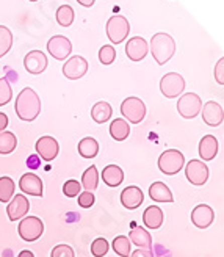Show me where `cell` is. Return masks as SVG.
Returning <instances> with one entry per match:
<instances>
[{"label":"cell","instance_id":"obj_11","mask_svg":"<svg viewBox=\"0 0 224 257\" xmlns=\"http://www.w3.org/2000/svg\"><path fill=\"white\" fill-rule=\"evenodd\" d=\"M36 152H38V157L43 159L46 162H52L55 160L58 152H60V145L58 141L54 137H41L36 141Z\"/></svg>","mask_w":224,"mask_h":257},{"label":"cell","instance_id":"obj_46","mask_svg":"<svg viewBox=\"0 0 224 257\" xmlns=\"http://www.w3.org/2000/svg\"><path fill=\"white\" fill-rule=\"evenodd\" d=\"M30 2H38V0H30Z\"/></svg>","mask_w":224,"mask_h":257},{"label":"cell","instance_id":"obj_39","mask_svg":"<svg viewBox=\"0 0 224 257\" xmlns=\"http://www.w3.org/2000/svg\"><path fill=\"white\" fill-rule=\"evenodd\" d=\"M93 204H94V195L91 191H83L78 195V205L83 209H89V207H93Z\"/></svg>","mask_w":224,"mask_h":257},{"label":"cell","instance_id":"obj_17","mask_svg":"<svg viewBox=\"0 0 224 257\" xmlns=\"http://www.w3.org/2000/svg\"><path fill=\"white\" fill-rule=\"evenodd\" d=\"M202 119L210 127H218L224 121V110L215 100H208L202 107Z\"/></svg>","mask_w":224,"mask_h":257},{"label":"cell","instance_id":"obj_18","mask_svg":"<svg viewBox=\"0 0 224 257\" xmlns=\"http://www.w3.org/2000/svg\"><path fill=\"white\" fill-rule=\"evenodd\" d=\"M29 209H30V202L25 198V195H16V196H13V199L8 204L7 215L10 218V221H16L27 215Z\"/></svg>","mask_w":224,"mask_h":257},{"label":"cell","instance_id":"obj_30","mask_svg":"<svg viewBox=\"0 0 224 257\" xmlns=\"http://www.w3.org/2000/svg\"><path fill=\"white\" fill-rule=\"evenodd\" d=\"M57 22L61 25V27H71L72 22H74V8L71 5H61L58 10H57Z\"/></svg>","mask_w":224,"mask_h":257},{"label":"cell","instance_id":"obj_19","mask_svg":"<svg viewBox=\"0 0 224 257\" xmlns=\"http://www.w3.org/2000/svg\"><path fill=\"white\" fill-rule=\"evenodd\" d=\"M144 201V193L140 187L132 185L123 190L121 193V204L129 210H135Z\"/></svg>","mask_w":224,"mask_h":257},{"label":"cell","instance_id":"obj_40","mask_svg":"<svg viewBox=\"0 0 224 257\" xmlns=\"http://www.w3.org/2000/svg\"><path fill=\"white\" fill-rule=\"evenodd\" d=\"M213 75H215L216 83L224 85V57H221V58L216 61V64H215V71H213Z\"/></svg>","mask_w":224,"mask_h":257},{"label":"cell","instance_id":"obj_15","mask_svg":"<svg viewBox=\"0 0 224 257\" xmlns=\"http://www.w3.org/2000/svg\"><path fill=\"white\" fill-rule=\"evenodd\" d=\"M149 52V44L148 41L141 36L130 38L129 43L126 44V55L132 61H141Z\"/></svg>","mask_w":224,"mask_h":257},{"label":"cell","instance_id":"obj_38","mask_svg":"<svg viewBox=\"0 0 224 257\" xmlns=\"http://www.w3.org/2000/svg\"><path fill=\"white\" fill-rule=\"evenodd\" d=\"M50 257H74V249L69 245H57L52 249Z\"/></svg>","mask_w":224,"mask_h":257},{"label":"cell","instance_id":"obj_3","mask_svg":"<svg viewBox=\"0 0 224 257\" xmlns=\"http://www.w3.org/2000/svg\"><path fill=\"white\" fill-rule=\"evenodd\" d=\"M183 165H185V157L177 149H168L159 157V170L166 176L177 174Z\"/></svg>","mask_w":224,"mask_h":257},{"label":"cell","instance_id":"obj_37","mask_svg":"<svg viewBox=\"0 0 224 257\" xmlns=\"http://www.w3.org/2000/svg\"><path fill=\"white\" fill-rule=\"evenodd\" d=\"M80 190H82V185L78 181H75V179H71V181L64 182L63 185V193L68 198H75L80 195Z\"/></svg>","mask_w":224,"mask_h":257},{"label":"cell","instance_id":"obj_43","mask_svg":"<svg viewBox=\"0 0 224 257\" xmlns=\"http://www.w3.org/2000/svg\"><path fill=\"white\" fill-rule=\"evenodd\" d=\"M7 125H8V116L5 113L0 111V132H5Z\"/></svg>","mask_w":224,"mask_h":257},{"label":"cell","instance_id":"obj_26","mask_svg":"<svg viewBox=\"0 0 224 257\" xmlns=\"http://www.w3.org/2000/svg\"><path fill=\"white\" fill-rule=\"evenodd\" d=\"M77 149H78V154H80L83 159H93L99 154V143L93 137H86V138L80 140Z\"/></svg>","mask_w":224,"mask_h":257},{"label":"cell","instance_id":"obj_28","mask_svg":"<svg viewBox=\"0 0 224 257\" xmlns=\"http://www.w3.org/2000/svg\"><path fill=\"white\" fill-rule=\"evenodd\" d=\"M16 184L11 177L4 176L0 177V202H10L15 196Z\"/></svg>","mask_w":224,"mask_h":257},{"label":"cell","instance_id":"obj_34","mask_svg":"<svg viewBox=\"0 0 224 257\" xmlns=\"http://www.w3.org/2000/svg\"><path fill=\"white\" fill-rule=\"evenodd\" d=\"M116 58V50L113 46H102L100 50H99V61L102 64H105V66H108V64H111Z\"/></svg>","mask_w":224,"mask_h":257},{"label":"cell","instance_id":"obj_44","mask_svg":"<svg viewBox=\"0 0 224 257\" xmlns=\"http://www.w3.org/2000/svg\"><path fill=\"white\" fill-rule=\"evenodd\" d=\"M77 2L80 4L82 7H85V8H91V7L94 5L96 0H77Z\"/></svg>","mask_w":224,"mask_h":257},{"label":"cell","instance_id":"obj_22","mask_svg":"<svg viewBox=\"0 0 224 257\" xmlns=\"http://www.w3.org/2000/svg\"><path fill=\"white\" fill-rule=\"evenodd\" d=\"M102 179L108 187H120L124 181V171L118 165H108L102 171Z\"/></svg>","mask_w":224,"mask_h":257},{"label":"cell","instance_id":"obj_8","mask_svg":"<svg viewBox=\"0 0 224 257\" xmlns=\"http://www.w3.org/2000/svg\"><path fill=\"white\" fill-rule=\"evenodd\" d=\"M18 232L25 241H36L44 234V224L38 216H25L19 223Z\"/></svg>","mask_w":224,"mask_h":257},{"label":"cell","instance_id":"obj_32","mask_svg":"<svg viewBox=\"0 0 224 257\" xmlns=\"http://www.w3.org/2000/svg\"><path fill=\"white\" fill-rule=\"evenodd\" d=\"M13 46V33L5 25H0V58H4Z\"/></svg>","mask_w":224,"mask_h":257},{"label":"cell","instance_id":"obj_9","mask_svg":"<svg viewBox=\"0 0 224 257\" xmlns=\"http://www.w3.org/2000/svg\"><path fill=\"white\" fill-rule=\"evenodd\" d=\"M86 72H88V61L80 55L71 57L63 64V75L69 80L82 79Z\"/></svg>","mask_w":224,"mask_h":257},{"label":"cell","instance_id":"obj_1","mask_svg":"<svg viewBox=\"0 0 224 257\" xmlns=\"http://www.w3.org/2000/svg\"><path fill=\"white\" fill-rule=\"evenodd\" d=\"M15 110L19 119L32 122L39 116V113H41V99H39L35 89L24 88L16 97Z\"/></svg>","mask_w":224,"mask_h":257},{"label":"cell","instance_id":"obj_14","mask_svg":"<svg viewBox=\"0 0 224 257\" xmlns=\"http://www.w3.org/2000/svg\"><path fill=\"white\" fill-rule=\"evenodd\" d=\"M19 188L24 195H30V196H43V191H44L41 177L36 176L35 173L24 174L19 181Z\"/></svg>","mask_w":224,"mask_h":257},{"label":"cell","instance_id":"obj_29","mask_svg":"<svg viewBox=\"0 0 224 257\" xmlns=\"http://www.w3.org/2000/svg\"><path fill=\"white\" fill-rule=\"evenodd\" d=\"M97 181H99V173H97V168L94 165H91L89 168L83 173L82 176V187L86 190V191H91L93 193L96 188H97Z\"/></svg>","mask_w":224,"mask_h":257},{"label":"cell","instance_id":"obj_7","mask_svg":"<svg viewBox=\"0 0 224 257\" xmlns=\"http://www.w3.org/2000/svg\"><path fill=\"white\" fill-rule=\"evenodd\" d=\"M185 89V79L177 72H168L160 80V91L165 97L174 99Z\"/></svg>","mask_w":224,"mask_h":257},{"label":"cell","instance_id":"obj_21","mask_svg":"<svg viewBox=\"0 0 224 257\" xmlns=\"http://www.w3.org/2000/svg\"><path fill=\"white\" fill-rule=\"evenodd\" d=\"M130 243H134L141 249H151L152 248V237L146 229L143 227H134L129 234Z\"/></svg>","mask_w":224,"mask_h":257},{"label":"cell","instance_id":"obj_23","mask_svg":"<svg viewBox=\"0 0 224 257\" xmlns=\"http://www.w3.org/2000/svg\"><path fill=\"white\" fill-rule=\"evenodd\" d=\"M143 223L149 229H159L163 224V212L157 205H151L143 213Z\"/></svg>","mask_w":224,"mask_h":257},{"label":"cell","instance_id":"obj_42","mask_svg":"<svg viewBox=\"0 0 224 257\" xmlns=\"http://www.w3.org/2000/svg\"><path fill=\"white\" fill-rule=\"evenodd\" d=\"M27 165H29V168L36 170L38 166H39V157L38 156H30L29 160H27Z\"/></svg>","mask_w":224,"mask_h":257},{"label":"cell","instance_id":"obj_33","mask_svg":"<svg viewBox=\"0 0 224 257\" xmlns=\"http://www.w3.org/2000/svg\"><path fill=\"white\" fill-rule=\"evenodd\" d=\"M130 246H132V243H130L129 237H126V235H118L113 240V249L118 255H121V257L130 255Z\"/></svg>","mask_w":224,"mask_h":257},{"label":"cell","instance_id":"obj_36","mask_svg":"<svg viewBox=\"0 0 224 257\" xmlns=\"http://www.w3.org/2000/svg\"><path fill=\"white\" fill-rule=\"evenodd\" d=\"M108 252V241L105 238H96L91 243V254L94 257H103Z\"/></svg>","mask_w":224,"mask_h":257},{"label":"cell","instance_id":"obj_35","mask_svg":"<svg viewBox=\"0 0 224 257\" xmlns=\"http://www.w3.org/2000/svg\"><path fill=\"white\" fill-rule=\"evenodd\" d=\"M13 99V89L7 79H0V107L7 105Z\"/></svg>","mask_w":224,"mask_h":257},{"label":"cell","instance_id":"obj_13","mask_svg":"<svg viewBox=\"0 0 224 257\" xmlns=\"http://www.w3.org/2000/svg\"><path fill=\"white\" fill-rule=\"evenodd\" d=\"M24 66L29 74L39 75V74H43L47 68V57L44 52H41V50H32V52H29L27 55H25Z\"/></svg>","mask_w":224,"mask_h":257},{"label":"cell","instance_id":"obj_16","mask_svg":"<svg viewBox=\"0 0 224 257\" xmlns=\"http://www.w3.org/2000/svg\"><path fill=\"white\" fill-rule=\"evenodd\" d=\"M215 220V212L213 209L207 204H199L191 210V223L199 227V229H207Z\"/></svg>","mask_w":224,"mask_h":257},{"label":"cell","instance_id":"obj_12","mask_svg":"<svg viewBox=\"0 0 224 257\" xmlns=\"http://www.w3.org/2000/svg\"><path fill=\"white\" fill-rule=\"evenodd\" d=\"M185 174L193 185H204L208 179V168L202 160H191L187 163Z\"/></svg>","mask_w":224,"mask_h":257},{"label":"cell","instance_id":"obj_6","mask_svg":"<svg viewBox=\"0 0 224 257\" xmlns=\"http://www.w3.org/2000/svg\"><path fill=\"white\" fill-rule=\"evenodd\" d=\"M121 113L132 124H140L146 116V105L138 97H127L121 104Z\"/></svg>","mask_w":224,"mask_h":257},{"label":"cell","instance_id":"obj_25","mask_svg":"<svg viewBox=\"0 0 224 257\" xmlns=\"http://www.w3.org/2000/svg\"><path fill=\"white\" fill-rule=\"evenodd\" d=\"M113 114V108L108 102L100 100L97 104H94V107L91 108V118H93L97 124H105Z\"/></svg>","mask_w":224,"mask_h":257},{"label":"cell","instance_id":"obj_5","mask_svg":"<svg viewBox=\"0 0 224 257\" xmlns=\"http://www.w3.org/2000/svg\"><path fill=\"white\" fill-rule=\"evenodd\" d=\"M202 110V100L201 97L194 94V93H187V94H182L179 97L177 102V111L182 118L185 119H193L196 118L197 114L201 113Z\"/></svg>","mask_w":224,"mask_h":257},{"label":"cell","instance_id":"obj_4","mask_svg":"<svg viewBox=\"0 0 224 257\" xmlns=\"http://www.w3.org/2000/svg\"><path fill=\"white\" fill-rule=\"evenodd\" d=\"M130 32V24L127 18L116 15L111 16L107 22V36L113 44H121Z\"/></svg>","mask_w":224,"mask_h":257},{"label":"cell","instance_id":"obj_10","mask_svg":"<svg viewBox=\"0 0 224 257\" xmlns=\"http://www.w3.org/2000/svg\"><path fill=\"white\" fill-rule=\"evenodd\" d=\"M47 50L55 60H66L72 52V44L66 36L55 35V36H52L49 40Z\"/></svg>","mask_w":224,"mask_h":257},{"label":"cell","instance_id":"obj_24","mask_svg":"<svg viewBox=\"0 0 224 257\" xmlns=\"http://www.w3.org/2000/svg\"><path fill=\"white\" fill-rule=\"evenodd\" d=\"M149 196L155 202H173L174 201L173 193H171V190L163 182H154L149 187Z\"/></svg>","mask_w":224,"mask_h":257},{"label":"cell","instance_id":"obj_41","mask_svg":"<svg viewBox=\"0 0 224 257\" xmlns=\"http://www.w3.org/2000/svg\"><path fill=\"white\" fill-rule=\"evenodd\" d=\"M130 257H154V254H152V251L151 249H137V251H134L130 254Z\"/></svg>","mask_w":224,"mask_h":257},{"label":"cell","instance_id":"obj_20","mask_svg":"<svg viewBox=\"0 0 224 257\" xmlns=\"http://www.w3.org/2000/svg\"><path fill=\"white\" fill-rule=\"evenodd\" d=\"M218 154V140L213 135H205L199 143V157L205 162L213 160Z\"/></svg>","mask_w":224,"mask_h":257},{"label":"cell","instance_id":"obj_45","mask_svg":"<svg viewBox=\"0 0 224 257\" xmlns=\"http://www.w3.org/2000/svg\"><path fill=\"white\" fill-rule=\"evenodd\" d=\"M19 257H35V255H33V252H32V251L25 249V251H22V252L19 254Z\"/></svg>","mask_w":224,"mask_h":257},{"label":"cell","instance_id":"obj_31","mask_svg":"<svg viewBox=\"0 0 224 257\" xmlns=\"http://www.w3.org/2000/svg\"><path fill=\"white\" fill-rule=\"evenodd\" d=\"M18 146V138L13 132H0V154H11Z\"/></svg>","mask_w":224,"mask_h":257},{"label":"cell","instance_id":"obj_27","mask_svg":"<svg viewBox=\"0 0 224 257\" xmlns=\"http://www.w3.org/2000/svg\"><path fill=\"white\" fill-rule=\"evenodd\" d=\"M110 135L116 141H124L130 135V127L126 119H113L110 124Z\"/></svg>","mask_w":224,"mask_h":257},{"label":"cell","instance_id":"obj_2","mask_svg":"<svg viewBox=\"0 0 224 257\" xmlns=\"http://www.w3.org/2000/svg\"><path fill=\"white\" fill-rule=\"evenodd\" d=\"M151 54L159 64L168 63L176 54V41L168 33H155L151 40Z\"/></svg>","mask_w":224,"mask_h":257}]
</instances>
